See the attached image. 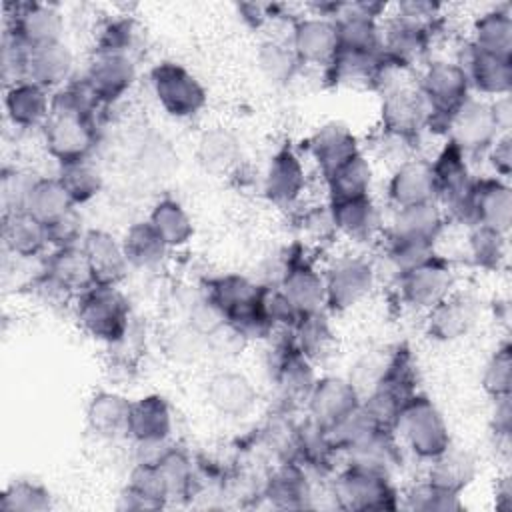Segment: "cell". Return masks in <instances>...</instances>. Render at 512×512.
Returning a JSON list of instances; mask_svg holds the SVG:
<instances>
[{"mask_svg": "<svg viewBox=\"0 0 512 512\" xmlns=\"http://www.w3.org/2000/svg\"><path fill=\"white\" fill-rule=\"evenodd\" d=\"M26 80L42 86L50 94L64 88L74 80V52L70 46L60 42H50L42 46L28 48Z\"/></svg>", "mask_w": 512, "mask_h": 512, "instance_id": "obj_31", "label": "cell"}, {"mask_svg": "<svg viewBox=\"0 0 512 512\" xmlns=\"http://www.w3.org/2000/svg\"><path fill=\"white\" fill-rule=\"evenodd\" d=\"M278 288L290 300L300 316L326 312V282L314 262L298 248L290 250L278 282Z\"/></svg>", "mask_w": 512, "mask_h": 512, "instance_id": "obj_13", "label": "cell"}, {"mask_svg": "<svg viewBox=\"0 0 512 512\" xmlns=\"http://www.w3.org/2000/svg\"><path fill=\"white\" fill-rule=\"evenodd\" d=\"M326 310L348 312L362 304L376 286V268L364 256H340L324 272Z\"/></svg>", "mask_w": 512, "mask_h": 512, "instance_id": "obj_11", "label": "cell"}, {"mask_svg": "<svg viewBox=\"0 0 512 512\" xmlns=\"http://www.w3.org/2000/svg\"><path fill=\"white\" fill-rule=\"evenodd\" d=\"M294 346L310 358L314 364L322 362L326 356L332 354L334 348V332L328 322L326 312L300 316L296 326L290 330Z\"/></svg>", "mask_w": 512, "mask_h": 512, "instance_id": "obj_45", "label": "cell"}, {"mask_svg": "<svg viewBox=\"0 0 512 512\" xmlns=\"http://www.w3.org/2000/svg\"><path fill=\"white\" fill-rule=\"evenodd\" d=\"M440 10H442L440 4L426 2V0H408V2H400L394 6L396 16H400L412 24H418L422 28H428V30L436 28Z\"/></svg>", "mask_w": 512, "mask_h": 512, "instance_id": "obj_58", "label": "cell"}, {"mask_svg": "<svg viewBox=\"0 0 512 512\" xmlns=\"http://www.w3.org/2000/svg\"><path fill=\"white\" fill-rule=\"evenodd\" d=\"M338 450L332 444L328 428L316 424L308 416L296 426V460L314 472H328L334 468Z\"/></svg>", "mask_w": 512, "mask_h": 512, "instance_id": "obj_40", "label": "cell"}, {"mask_svg": "<svg viewBox=\"0 0 512 512\" xmlns=\"http://www.w3.org/2000/svg\"><path fill=\"white\" fill-rule=\"evenodd\" d=\"M194 156L206 174L228 176L240 166L242 144L230 128L212 126L198 136Z\"/></svg>", "mask_w": 512, "mask_h": 512, "instance_id": "obj_34", "label": "cell"}, {"mask_svg": "<svg viewBox=\"0 0 512 512\" xmlns=\"http://www.w3.org/2000/svg\"><path fill=\"white\" fill-rule=\"evenodd\" d=\"M360 392L348 376H318L306 400V416L324 428H332L360 406Z\"/></svg>", "mask_w": 512, "mask_h": 512, "instance_id": "obj_18", "label": "cell"}, {"mask_svg": "<svg viewBox=\"0 0 512 512\" xmlns=\"http://www.w3.org/2000/svg\"><path fill=\"white\" fill-rule=\"evenodd\" d=\"M394 434L422 462H432L452 446V436L442 410L426 394H412L398 416Z\"/></svg>", "mask_w": 512, "mask_h": 512, "instance_id": "obj_2", "label": "cell"}, {"mask_svg": "<svg viewBox=\"0 0 512 512\" xmlns=\"http://www.w3.org/2000/svg\"><path fill=\"white\" fill-rule=\"evenodd\" d=\"M42 282L68 296H80L94 286V276L80 246L52 248L42 264Z\"/></svg>", "mask_w": 512, "mask_h": 512, "instance_id": "obj_30", "label": "cell"}, {"mask_svg": "<svg viewBox=\"0 0 512 512\" xmlns=\"http://www.w3.org/2000/svg\"><path fill=\"white\" fill-rule=\"evenodd\" d=\"M430 116V106L410 76L380 90V130L418 140L428 130Z\"/></svg>", "mask_w": 512, "mask_h": 512, "instance_id": "obj_8", "label": "cell"}, {"mask_svg": "<svg viewBox=\"0 0 512 512\" xmlns=\"http://www.w3.org/2000/svg\"><path fill=\"white\" fill-rule=\"evenodd\" d=\"M274 10V6H270V4H254V2H250V4H240L238 6V12H240V16H242V20L244 22H248L250 26H262L268 18H270V12Z\"/></svg>", "mask_w": 512, "mask_h": 512, "instance_id": "obj_62", "label": "cell"}, {"mask_svg": "<svg viewBox=\"0 0 512 512\" xmlns=\"http://www.w3.org/2000/svg\"><path fill=\"white\" fill-rule=\"evenodd\" d=\"M386 198L392 210L424 202H438L430 162L414 156L392 168L386 184Z\"/></svg>", "mask_w": 512, "mask_h": 512, "instance_id": "obj_25", "label": "cell"}, {"mask_svg": "<svg viewBox=\"0 0 512 512\" xmlns=\"http://www.w3.org/2000/svg\"><path fill=\"white\" fill-rule=\"evenodd\" d=\"M432 30L412 24L396 14L382 22V56L406 70H416L428 62Z\"/></svg>", "mask_w": 512, "mask_h": 512, "instance_id": "obj_19", "label": "cell"}, {"mask_svg": "<svg viewBox=\"0 0 512 512\" xmlns=\"http://www.w3.org/2000/svg\"><path fill=\"white\" fill-rule=\"evenodd\" d=\"M4 112L18 130H42L52 112V94L30 80L10 84L4 88Z\"/></svg>", "mask_w": 512, "mask_h": 512, "instance_id": "obj_32", "label": "cell"}, {"mask_svg": "<svg viewBox=\"0 0 512 512\" xmlns=\"http://www.w3.org/2000/svg\"><path fill=\"white\" fill-rule=\"evenodd\" d=\"M54 176L60 180V184L64 186L66 194L70 196L76 208L92 202L104 188V176L92 160L58 164V170Z\"/></svg>", "mask_w": 512, "mask_h": 512, "instance_id": "obj_44", "label": "cell"}, {"mask_svg": "<svg viewBox=\"0 0 512 512\" xmlns=\"http://www.w3.org/2000/svg\"><path fill=\"white\" fill-rule=\"evenodd\" d=\"M400 506L416 512H458L464 508V502L460 500V494L442 490L426 478L406 490Z\"/></svg>", "mask_w": 512, "mask_h": 512, "instance_id": "obj_51", "label": "cell"}, {"mask_svg": "<svg viewBox=\"0 0 512 512\" xmlns=\"http://www.w3.org/2000/svg\"><path fill=\"white\" fill-rule=\"evenodd\" d=\"M138 42V24L128 14H118L106 18L98 32L94 52H112V54H130Z\"/></svg>", "mask_w": 512, "mask_h": 512, "instance_id": "obj_50", "label": "cell"}, {"mask_svg": "<svg viewBox=\"0 0 512 512\" xmlns=\"http://www.w3.org/2000/svg\"><path fill=\"white\" fill-rule=\"evenodd\" d=\"M14 14L6 16V28L28 48L64 40V14L50 2H18Z\"/></svg>", "mask_w": 512, "mask_h": 512, "instance_id": "obj_17", "label": "cell"}, {"mask_svg": "<svg viewBox=\"0 0 512 512\" xmlns=\"http://www.w3.org/2000/svg\"><path fill=\"white\" fill-rule=\"evenodd\" d=\"M482 390L494 400L502 396H510L512 392V348L508 342L496 346L482 368L480 376Z\"/></svg>", "mask_w": 512, "mask_h": 512, "instance_id": "obj_52", "label": "cell"}, {"mask_svg": "<svg viewBox=\"0 0 512 512\" xmlns=\"http://www.w3.org/2000/svg\"><path fill=\"white\" fill-rule=\"evenodd\" d=\"M490 432H492L494 440L510 438V432H512L510 396L494 398V408H492V416H490Z\"/></svg>", "mask_w": 512, "mask_h": 512, "instance_id": "obj_61", "label": "cell"}, {"mask_svg": "<svg viewBox=\"0 0 512 512\" xmlns=\"http://www.w3.org/2000/svg\"><path fill=\"white\" fill-rule=\"evenodd\" d=\"M84 218L80 210L74 206L68 210L64 216L48 224V240H50V250L52 248H70V246H80L84 234H86Z\"/></svg>", "mask_w": 512, "mask_h": 512, "instance_id": "obj_57", "label": "cell"}, {"mask_svg": "<svg viewBox=\"0 0 512 512\" xmlns=\"http://www.w3.org/2000/svg\"><path fill=\"white\" fill-rule=\"evenodd\" d=\"M416 84L432 112L428 130L444 134L452 112L472 96L464 68L456 60L432 58L420 68Z\"/></svg>", "mask_w": 512, "mask_h": 512, "instance_id": "obj_3", "label": "cell"}, {"mask_svg": "<svg viewBox=\"0 0 512 512\" xmlns=\"http://www.w3.org/2000/svg\"><path fill=\"white\" fill-rule=\"evenodd\" d=\"M336 234L348 238L354 244L374 242L384 234L382 210L374 196H362L352 200L328 202Z\"/></svg>", "mask_w": 512, "mask_h": 512, "instance_id": "obj_28", "label": "cell"}, {"mask_svg": "<svg viewBox=\"0 0 512 512\" xmlns=\"http://www.w3.org/2000/svg\"><path fill=\"white\" fill-rule=\"evenodd\" d=\"M256 68L262 74V78L272 86H284L290 80H294L302 64L296 58L290 42L268 38L260 42L256 50Z\"/></svg>", "mask_w": 512, "mask_h": 512, "instance_id": "obj_43", "label": "cell"}, {"mask_svg": "<svg viewBox=\"0 0 512 512\" xmlns=\"http://www.w3.org/2000/svg\"><path fill=\"white\" fill-rule=\"evenodd\" d=\"M430 166L438 204L444 208L446 218L470 228V192L474 176L470 172L468 156L456 144L446 140Z\"/></svg>", "mask_w": 512, "mask_h": 512, "instance_id": "obj_7", "label": "cell"}, {"mask_svg": "<svg viewBox=\"0 0 512 512\" xmlns=\"http://www.w3.org/2000/svg\"><path fill=\"white\" fill-rule=\"evenodd\" d=\"M268 368L276 390V408L288 412L304 408L318 378L316 364L294 346L290 330L274 344Z\"/></svg>", "mask_w": 512, "mask_h": 512, "instance_id": "obj_5", "label": "cell"}, {"mask_svg": "<svg viewBox=\"0 0 512 512\" xmlns=\"http://www.w3.org/2000/svg\"><path fill=\"white\" fill-rule=\"evenodd\" d=\"M446 224L448 218L444 208L438 202H424L394 210L390 224L384 228V234L400 238H420L438 244V238L442 236Z\"/></svg>", "mask_w": 512, "mask_h": 512, "instance_id": "obj_35", "label": "cell"}, {"mask_svg": "<svg viewBox=\"0 0 512 512\" xmlns=\"http://www.w3.org/2000/svg\"><path fill=\"white\" fill-rule=\"evenodd\" d=\"M486 156L494 170V176L508 180L512 174V136H510V132L500 134L496 138V142L490 146V150L486 152Z\"/></svg>", "mask_w": 512, "mask_h": 512, "instance_id": "obj_60", "label": "cell"}, {"mask_svg": "<svg viewBox=\"0 0 512 512\" xmlns=\"http://www.w3.org/2000/svg\"><path fill=\"white\" fill-rule=\"evenodd\" d=\"M290 46L302 66L328 68L338 52L336 22L328 16L306 14L292 20Z\"/></svg>", "mask_w": 512, "mask_h": 512, "instance_id": "obj_14", "label": "cell"}, {"mask_svg": "<svg viewBox=\"0 0 512 512\" xmlns=\"http://www.w3.org/2000/svg\"><path fill=\"white\" fill-rule=\"evenodd\" d=\"M372 184H374V166L364 152H358L354 158H350L346 164H342L338 170H334L330 176L324 178L328 202L370 196Z\"/></svg>", "mask_w": 512, "mask_h": 512, "instance_id": "obj_39", "label": "cell"}, {"mask_svg": "<svg viewBox=\"0 0 512 512\" xmlns=\"http://www.w3.org/2000/svg\"><path fill=\"white\" fill-rule=\"evenodd\" d=\"M494 498H496V510H500V512L512 510V478H510V474H502L496 480Z\"/></svg>", "mask_w": 512, "mask_h": 512, "instance_id": "obj_64", "label": "cell"}, {"mask_svg": "<svg viewBox=\"0 0 512 512\" xmlns=\"http://www.w3.org/2000/svg\"><path fill=\"white\" fill-rule=\"evenodd\" d=\"M82 78L104 108L120 102L132 90L138 70L130 54L94 52Z\"/></svg>", "mask_w": 512, "mask_h": 512, "instance_id": "obj_16", "label": "cell"}, {"mask_svg": "<svg viewBox=\"0 0 512 512\" xmlns=\"http://www.w3.org/2000/svg\"><path fill=\"white\" fill-rule=\"evenodd\" d=\"M120 238H122L126 258L130 262V268L152 272L162 268L164 262L168 260L170 248L166 246V242L160 238V234L152 228L148 220L132 222Z\"/></svg>", "mask_w": 512, "mask_h": 512, "instance_id": "obj_38", "label": "cell"}, {"mask_svg": "<svg viewBox=\"0 0 512 512\" xmlns=\"http://www.w3.org/2000/svg\"><path fill=\"white\" fill-rule=\"evenodd\" d=\"M80 248L86 254L96 284L120 286V282L128 276L130 262L126 258L122 238L116 234L104 228H88Z\"/></svg>", "mask_w": 512, "mask_h": 512, "instance_id": "obj_29", "label": "cell"}, {"mask_svg": "<svg viewBox=\"0 0 512 512\" xmlns=\"http://www.w3.org/2000/svg\"><path fill=\"white\" fill-rule=\"evenodd\" d=\"M434 254H438L436 242L384 234V256L392 270L396 272V276L430 260Z\"/></svg>", "mask_w": 512, "mask_h": 512, "instance_id": "obj_49", "label": "cell"}, {"mask_svg": "<svg viewBox=\"0 0 512 512\" xmlns=\"http://www.w3.org/2000/svg\"><path fill=\"white\" fill-rule=\"evenodd\" d=\"M334 504L342 510H398L400 494L388 472L350 464L336 474L332 484Z\"/></svg>", "mask_w": 512, "mask_h": 512, "instance_id": "obj_4", "label": "cell"}, {"mask_svg": "<svg viewBox=\"0 0 512 512\" xmlns=\"http://www.w3.org/2000/svg\"><path fill=\"white\" fill-rule=\"evenodd\" d=\"M306 150L316 164L322 180L338 170L342 164H346L350 158H354L358 152H362L352 128L338 120L318 126L306 140Z\"/></svg>", "mask_w": 512, "mask_h": 512, "instance_id": "obj_26", "label": "cell"}, {"mask_svg": "<svg viewBox=\"0 0 512 512\" xmlns=\"http://www.w3.org/2000/svg\"><path fill=\"white\" fill-rule=\"evenodd\" d=\"M456 284V274L448 258L434 254L430 260L396 276V288L402 304L428 312L446 298Z\"/></svg>", "mask_w": 512, "mask_h": 512, "instance_id": "obj_12", "label": "cell"}, {"mask_svg": "<svg viewBox=\"0 0 512 512\" xmlns=\"http://www.w3.org/2000/svg\"><path fill=\"white\" fill-rule=\"evenodd\" d=\"M210 336L198 332L190 324H182L166 336V356L178 364H190L210 352Z\"/></svg>", "mask_w": 512, "mask_h": 512, "instance_id": "obj_53", "label": "cell"}, {"mask_svg": "<svg viewBox=\"0 0 512 512\" xmlns=\"http://www.w3.org/2000/svg\"><path fill=\"white\" fill-rule=\"evenodd\" d=\"M428 464L430 468L426 478L452 494H462L478 474L476 458L468 450L454 446H450L446 452H442Z\"/></svg>", "mask_w": 512, "mask_h": 512, "instance_id": "obj_41", "label": "cell"}, {"mask_svg": "<svg viewBox=\"0 0 512 512\" xmlns=\"http://www.w3.org/2000/svg\"><path fill=\"white\" fill-rule=\"evenodd\" d=\"M76 320L84 334L110 348L118 346L132 328V308L118 286L94 284L76 296Z\"/></svg>", "mask_w": 512, "mask_h": 512, "instance_id": "obj_1", "label": "cell"}, {"mask_svg": "<svg viewBox=\"0 0 512 512\" xmlns=\"http://www.w3.org/2000/svg\"><path fill=\"white\" fill-rule=\"evenodd\" d=\"M26 64H28V46L22 40H18L14 34L4 30V38H2L4 88L26 80Z\"/></svg>", "mask_w": 512, "mask_h": 512, "instance_id": "obj_56", "label": "cell"}, {"mask_svg": "<svg viewBox=\"0 0 512 512\" xmlns=\"http://www.w3.org/2000/svg\"><path fill=\"white\" fill-rule=\"evenodd\" d=\"M492 108H494V116H496V124L500 128L502 134L510 132V124H512V104H510V94L508 96H500L492 100Z\"/></svg>", "mask_w": 512, "mask_h": 512, "instance_id": "obj_63", "label": "cell"}, {"mask_svg": "<svg viewBox=\"0 0 512 512\" xmlns=\"http://www.w3.org/2000/svg\"><path fill=\"white\" fill-rule=\"evenodd\" d=\"M468 256L474 266L496 272L508 258V234L486 226H470L468 232Z\"/></svg>", "mask_w": 512, "mask_h": 512, "instance_id": "obj_47", "label": "cell"}, {"mask_svg": "<svg viewBox=\"0 0 512 512\" xmlns=\"http://www.w3.org/2000/svg\"><path fill=\"white\" fill-rule=\"evenodd\" d=\"M72 208L74 204L56 176H38V180L30 190L24 212L32 214L34 218H38L42 224L48 226Z\"/></svg>", "mask_w": 512, "mask_h": 512, "instance_id": "obj_46", "label": "cell"}, {"mask_svg": "<svg viewBox=\"0 0 512 512\" xmlns=\"http://www.w3.org/2000/svg\"><path fill=\"white\" fill-rule=\"evenodd\" d=\"M42 132V142L50 158L58 164L90 160L98 146L96 118L68 110L50 112Z\"/></svg>", "mask_w": 512, "mask_h": 512, "instance_id": "obj_9", "label": "cell"}, {"mask_svg": "<svg viewBox=\"0 0 512 512\" xmlns=\"http://www.w3.org/2000/svg\"><path fill=\"white\" fill-rule=\"evenodd\" d=\"M36 180H38V174L30 172L26 168H18V166L4 168L2 178H0L2 212L4 214L24 212L28 196H30V190H32Z\"/></svg>", "mask_w": 512, "mask_h": 512, "instance_id": "obj_54", "label": "cell"}, {"mask_svg": "<svg viewBox=\"0 0 512 512\" xmlns=\"http://www.w3.org/2000/svg\"><path fill=\"white\" fill-rule=\"evenodd\" d=\"M476 320V298L468 292L452 290L426 312V334L436 342H456L470 334Z\"/></svg>", "mask_w": 512, "mask_h": 512, "instance_id": "obj_24", "label": "cell"}, {"mask_svg": "<svg viewBox=\"0 0 512 512\" xmlns=\"http://www.w3.org/2000/svg\"><path fill=\"white\" fill-rule=\"evenodd\" d=\"M150 86L158 106L176 120H190L208 104V92L198 76L172 60L158 62L150 70Z\"/></svg>", "mask_w": 512, "mask_h": 512, "instance_id": "obj_6", "label": "cell"}, {"mask_svg": "<svg viewBox=\"0 0 512 512\" xmlns=\"http://www.w3.org/2000/svg\"><path fill=\"white\" fill-rule=\"evenodd\" d=\"M132 400L116 390H98L86 404V426L102 440L128 438Z\"/></svg>", "mask_w": 512, "mask_h": 512, "instance_id": "obj_33", "label": "cell"}, {"mask_svg": "<svg viewBox=\"0 0 512 512\" xmlns=\"http://www.w3.org/2000/svg\"><path fill=\"white\" fill-rule=\"evenodd\" d=\"M52 508L50 490L36 480H14L0 496L2 512H46Z\"/></svg>", "mask_w": 512, "mask_h": 512, "instance_id": "obj_48", "label": "cell"}, {"mask_svg": "<svg viewBox=\"0 0 512 512\" xmlns=\"http://www.w3.org/2000/svg\"><path fill=\"white\" fill-rule=\"evenodd\" d=\"M470 226H486L508 234L512 226V188L496 176L474 178L470 192Z\"/></svg>", "mask_w": 512, "mask_h": 512, "instance_id": "obj_22", "label": "cell"}, {"mask_svg": "<svg viewBox=\"0 0 512 512\" xmlns=\"http://www.w3.org/2000/svg\"><path fill=\"white\" fill-rule=\"evenodd\" d=\"M456 62L464 68L472 92L480 94V98L494 100L510 94L512 60L480 52L466 42Z\"/></svg>", "mask_w": 512, "mask_h": 512, "instance_id": "obj_27", "label": "cell"}, {"mask_svg": "<svg viewBox=\"0 0 512 512\" xmlns=\"http://www.w3.org/2000/svg\"><path fill=\"white\" fill-rule=\"evenodd\" d=\"M262 310L270 324L276 328V332L292 330L296 322L300 320V314L296 308L290 304V300L284 296V292L278 288V284H264L262 286V296H260Z\"/></svg>", "mask_w": 512, "mask_h": 512, "instance_id": "obj_55", "label": "cell"}, {"mask_svg": "<svg viewBox=\"0 0 512 512\" xmlns=\"http://www.w3.org/2000/svg\"><path fill=\"white\" fill-rule=\"evenodd\" d=\"M500 134L492 100L480 96H470L462 102L448 118L444 130L446 140L456 144L468 158L486 154Z\"/></svg>", "mask_w": 512, "mask_h": 512, "instance_id": "obj_10", "label": "cell"}, {"mask_svg": "<svg viewBox=\"0 0 512 512\" xmlns=\"http://www.w3.org/2000/svg\"><path fill=\"white\" fill-rule=\"evenodd\" d=\"M206 402L222 418L240 420L254 412L258 404V388L238 370L222 368L206 382Z\"/></svg>", "mask_w": 512, "mask_h": 512, "instance_id": "obj_21", "label": "cell"}, {"mask_svg": "<svg viewBox=\"0 0 512 512\" xmlns=\"http://www.w3.org/2000/svg\"><path fill=\"white\" fill-rule=\"evenodd\" d=\"M470 32V46L480 52L512 60V12L508 4L478 14Z\"/></svg>", "mask_w": 512, "mask_h": 512, "instance_id": "obj_37", "label": "cell"}, {"mask_svg": "<svg viewBox=\"0 0 512 512\" xmlns=\"http://www.w3.org/2000/svg\"><path fill=\"white\" fill-rule=\"evenodd\" d=\"M174 432V412L162 394H144L132 400L128 418V438L136 446L170 444Z\"/></svg>", "mask_w": 512, "mask_h": 512, "instance_id": "obj_23", "label": "cell"}, {"mask_svg": "<svg viewBox=\"0 0 512 512\" xmlns=\"http://www.w3.org/2000/svg\"><path fill=\"white\" fill-rule=\"evenodd\" d=\"M310 470L298 460L276 462L262 488V498L278 510H304L314 508V484L310 480Z\"/></svg>", "mask_w": 512, "mask_h": 512, "instance_id": "obj_20", "label": "cell"}, {"mask_svg": "<svg viewBox=\"0 0 512 512\" xmlns=\"http://www.w3.org/2000/svg\"><path fill=\"white\" fill-rule=\"evenodd\" d=\"M302 230L316 238V240H324L328 238L330 234H336L334 230V222H332V214H330V206L324 204V206H314L310 208L308 212L302 214Z\"/></svg>", "mask_w": 512, "mask_h": 512, "instance_id": "obj_59", "label": "cell"}, {"mask_svg": "<svg viewBox=\"0 0 512 512\" xmlns=\"http://www.w3.org/2000/svg\"><path fill=\"white\" fill-rule=\"evenodd\" d=\"M152 228L160 234L170 250H178L186 246L194 236V222L188 210L176 198L164 196L154 202L148 218Z\"/></svg>", "mask_w": 512, "mask_h": 512, "instance_id": "obj_42", "label": "cell"}, {"mask_svg": "<svg viewBox=\"0 0 512 512\" xmlns=\"http://www.w3.org/2000/svg\"><path fill=\"white\" fill-rule=\"evenodd\" d=\"M308 188V174L300 154L292 146L278 148L264 172V198L278 208L296 206Z\"/></svg>", "mask_w": 512, "mask_h": 512, "instance_id": "obj_15", "label": "cell"}, {"mask_svg": "<svg viewBox=\"0 0 512 512\" xmlns=\"http://www.w3.org/2000/svg\"><path fill=\"white\" fill-rule=\"evenodd\" d=\"M2 242L6 252L16 258L32 260L50 250L48 226L28 212H14L2 216Z\"/></svg>", "mask_w": 512, "mask_h": 512, "instance_id": "obj_36", "label": "cell"}]
</instances>
